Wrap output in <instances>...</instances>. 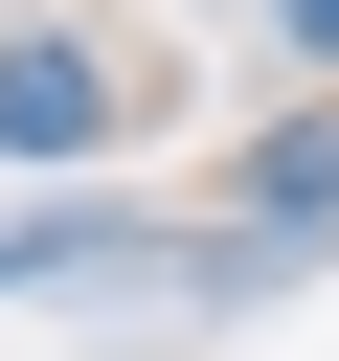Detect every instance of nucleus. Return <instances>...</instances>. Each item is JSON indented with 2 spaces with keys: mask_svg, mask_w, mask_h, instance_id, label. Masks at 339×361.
<instances>
[{
  "mask_svg": "<svg viewBox=\"0 0 339 361\" xmlns=\"http://www.w3.org/2000/svg\"><path fill=\"white\" fill-rule=\"evenodd\" d=\"M90 135H113V68H90L68 23H23V45H0V158H90Z\"/></svg>",
  "mask_w": 339,
  "mask_h": 361,
  "instance_id": "f257e3e1",
  "label": "nucleus"
},
{
  "mask_svg": "<svg viewBox=\"0 0 339 361\" xmlns=\"http://www.w3.org/2000/svg\"><path fill=\"white\" fill-rule=\"evenodd\" d=\"M316 203H339V135H271L249 158V226H316Z\"/></svg>",
  "mask_w": 339,
  "mask_h": 361,
  "instance_id": "f03ea898",
  "label": "nucleus"
},
{
  "mask_svg": "<svg viewBox=\"0 0 339 361\" xmlns=\"http://www.w3.org/2000/svg\"><path fill=\"white\" fill-rule=\"evenodd\" d=\"M294 45H339V0H294Z\"/></svg>",
  "mask_w": 339,
  "mask_h": 361,
  "instance_id": "7ed1b4c3",
  "label": "nucleus"
}]
</instances>
